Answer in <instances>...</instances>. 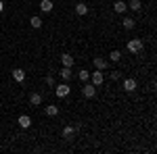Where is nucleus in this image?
Listing matches in <instances>:
<instances>
[{
    "instance_id": "f257e3e1",
    "label": "nucleus",
    "mask_w": 157,
    "mask_h": 154,
    "mask_svg": "<svg viewBox=\"0 0 157 154\" xmlns=\"http://www.w3.org/2000/svg\"><path fill=\"white\" fill-rule=\"evenodd\" d=\"M69 92H71V88H69L67 83H59V85L55 88V96H57V98H67Z\"/></svg>"
},
{
    "instance_id": "f03ea898",
    "label": "nucleus",
    "mask_w": 157,
    "mask_h": 154,
    "mask_svg": "<svg viewBox=\"0 0 157 154\" xmlns=\"http://www.w3.org/2000/svg\"><path fill=\"white\" fill-rule=\"evenodd\" d=\"M140 50H143V40H130V42H128V52L138 54Z\"/></svg>"
},
{
    "instance_id": "7ed1b4c3",
    "label": "nucleus",
    "mask_w": 157,
    "mask_h": 154,
    "mask_svg": "<svg viewBox=\"0 0 157 154\" xmlns=\"http://www.w3.org/2000/svg\"><path fill=\"white\" fill-rule=\"evenodd\" d=\"M88 81L92 83L94 88H98V85H103L105 77H103V73H101V71H94V73H90V79H88Z\"/></svg>"
},
{
    "instance_id": "20e7f679",
    "label": "nucleus",
    "mask_w": 157,
    "mask_h": 154,
    "mask_svg": "<svg viewBox=\"0 0 157 154\" xmlns=\"http://www.w3.org/2000/svg\"><path fill=\"white\" fill-rule=\"evenodd\" d=\"M82 94H84L86 98H94V96H97V88H94L92 83H84V88H82Z\"/></svg>"
},
{
    "instance_id": "39448f33",
    "label": "nucleus",
    "mask_w": 157,
    "mask_h": 154,
    "mask_svg": "<svg viewBox=\"0 0 157 154\" xmlns=\"http://www.w3.org/2000/svg\"><path fill=\"white\" fill-rule=\"evenodd\" d=\"M94 67H97V71H105L109 67L107 59H103V56H94Z\"/></svg>"
},
{
    "instance_id": "423d86ee",
    "label": "nucleus",
    "mask_w": 157,
    "mask_h": 154,
    "mask_svg": "<svg viewBox=\"0 0 157 154\" xmlns=\"http://www.w3.org/2000/svg\"><path fill=\"white\" fill-rule=\"evenodd\" d=\"M61 135H63V140H73V135H75V127H71V125L63 127V131H61Z\"/></svg>"
},
{
    "instance_id": "0eeeda50",
    "label": "nucleus",
    "mask_w": 157,
    "mask_h": 154,
    "mask_svg": "<svg viewBox=\"0 0 157 154\" xmlns=\"http://www.w3.org/2000/svg\"><path fill=\"white\" fill-rule=\"evenodd\" d=\"M44 102V98H42V94H38V92H34V94H29V104L32 106H40Z\"/></svg>"
},
{
    "instance_id": "6e6552de",
    "label": "nucleus",
    "mask_w": 157,
    "mask_h": 154,
    "mask_svg": "<svg viewBox=\"0 0 157 154\" xmlns=\"http://www.w3.org/2000/svg\"><path fill=\"white\" fill-rule=\"evenodd\" d=\"M17 123H19V127H21V129H29V127H32V119L27 117V115H21Z\"/></svg>"
},
{
    "instance_id": "1a4fd4ad",
    "label": "nucleus",
    "mask_w": 157,
    "mask_h": 154,
    "mask_svg": "<svg viewBox=\"0 0 157 154\" xmlns=\"http://www.w3.org/2000/svg\"><path fill=\"white\" fill-rule=\"evenodd\" d=\"M124 90H126V92H134V90H136V79H132V77L124 79Z\"/></svg>"
},
{
    "instance_id": "9d476101",
    "label": "nucleus",
    "mask_w": 157,
    "mask_h": 154,
    "mask_svg": "<svg viewBox=\"0 0 157 154\" xmlns=\"http://www.w3.org/2000/svg\"><path fill=\"white\" fill-rule=\"evenodd\" d=\"M13 79L21 83L25 79V71H23V69H13Z\"/></svg>"
},
{
    "instance_id": "9b49d317",
    "label": "nucleus",
    "mask_w": 157,
    "mask_h": 154,
    "mask_svg": "<svg viewBox=\"0 0 157 154\" xmlns=\"http://www.w3.org/2000/svg\"><path fill=\"white\" fill-rule=\"evenodd\" d=\"M44 113H46L48 117H57V115H59V106H55V104H48V106H44Z\"/></svg>"
},
{
    "instance_id": "f8f14e48",
    "label": "nucleus",
    "mask_w": 157,
    "mask_h": 154,
    "mask_svg": "<svg viewBox=\"0 0 157 154\" xmlns=\"http://www.w3.org/2000/svg\"><path fill=\"white\" fill-rule=\"evenodd\" d=\"M52 6H55V4H52L50 0H42V2H40V11H42V13H50V11H52Z\"/></svg>"
},
{
    "instance_id": "ddd939ff",
    "label": "nucleus",
    "mask_w": 157,
    "mask_h": 154,
    "mask_svg": "<svg viewBox=\"0 0 157 154\" xmlns=\"http://www.w3.org/2000/svg\"><path fill=\"white\" fill-rule=\"evenodd\" d=\"M113 9H115V13H126L128 11V4H126L124 0H117V2L113 4Z\"/></svg>"
},
{
    "instance_id": "4468645a",
    "label": "nucleus",
    "mask_w": 157,
    "mask_h": 154,
    "mask_svg": "<svg viewBox=\"0 0 157 154\" xmlns=\"http://www.w3.org/2000/svg\"><path fill=\"white\" fill-rule=\"evenodd\" d=\"M61 77H63L65 81H69V79L73 77V73H71V67H63V69H61Z\"/></svg>"
},
{
    "instance_id": "2eb2a0df",
    "label": "nucleus",
    "mask_w": 157,
    "mask_h": 154,
    "mask_svg": "<svg viewBox=\"0 0 157 154\" xmlns=\"http://www.w3.org/2000/svg\"><path fill=\"white\" fill-rule=\"evenodd\" d=\"M61 63H63V67H71L73 65V56L71 54H63V56H61Z\"/></svg>"
},
{
    "instance_id": "dca6fc26",
    "label": "nucleus",
    "mask_w": 157,
    "mask_h": 154,
    "mask_svg": "<svg viewBox=\"0 0 157 154\" xmlns=\"http://www.w3.org/2000/svg\"><path fill=\"white\" fill-rule=\"evenodd\" d=\"M121 25H124V29H134L136 21H134V19H130V17H126V19L121 21Z\"/></svg>"
},
{
    "instance_id": "f3484780",
    "label": "nucleus",
    "mask_w": 157,
    "mask_h": 154,
    "mask_svg": "<svg viewBox=\"0 0 157 154\" xmlns=\"http://www.w3.org/2000/svg\"><path fill=\"white\" fill-rule=\"evenodd\" d=\"M29 25H32L34 29H40V27H42V19L36 15V17H32V19H29Z\"/></svg>"
},
{
    "instance_id": "a211bd4d",
    "label": "nucleus",
    "mask_w": 157,
    "mask_h": 154,
    "mask_svg": "<svg viewBox=\"0 0 157 154\" xmlns=\"http://www.w3.org/2000/svg\"><path fill=\"white\" fill-rule=\"evenodd\" d=\"M140 6H143V4H140V0H130V2H128V9H130V11H140Z\"/></svg>"
},
{
    "instance_id": "6ab92c4d",
    "label": "nucleus",
    "mask_w": 157,
    "mask_h": 154,
    "mask_svg": "<svg viewBox=\"0 0 157 154\" xmlns=\"http://www.w3.org/2000/svg\"><path fill=\"white\" fill-rule=\"evenodd\" d=\"M75 13H78V15H80V17H82V15H86V13H88V6H86L84 2H80V4H78V6H75Z\"/></svg>"
},
{
    "instance_id": "aec40b11",
    "label": "nucleus",
    "mask_w": 157,
    "mask_h": 154,
    "mask_svg": "<svg viewBox=\"0 0 157 154\" xmlns=\"http://www.w3.org/2000/svg\"><path fill=\"white\" fill-rule=\"evenodd\" d=\"M120 59H121V52H120V50H113V52H111V60H113V63H117Z\"/></svg>"
},
{
    "instance_id": "412c9836",
    "label": "nucleus",
    "mask_w": 157,
    "mask_h": 154,
    "mask_svg": "<svg viewBox=\"0 0 157 154\" xmlns=\"http://www.w3.org/2000/svg\"><path fill=\"white\" fill-rule=\"evenodd\" d=\"M80 79H82V81H88V79H90V73L86 71V69H82V71H80Z\"/></svg>"
},
{
    "instance_id": "4be33fe9",
    "label": "nucleus",
    "mask_w": 157,
    "mask_h": 154,
    "mask_svg": "<svg viewBox=\"0 0 157 154\" xmlns=\"http://www.w3.org/2000/svg\"><path fill=\"white\" fill-rule=\"evenodd\" d=\"M111 79H121V73L120 71H111Z\"/></svg>"
},
{
    "instance_id": "5701e85b",
    "label": "nucleus",
    "mask_w": 157,
    "mask_h": 154,
    "mask_svg": "<svg viewBox=\"0 0 157 154\" xmlns=\"http://www.w3.org/2000/svg\"><path fill=\"white\" fill-rule=\"evenodd\" d=\"M46 85H50V88H55V79H52V75H48V77H46Z\"/></svg>"
},
{
    "instance_id": "b1692460",
    "label": "nucleus",
    "mask_w": 157,
    "mask_h": 154,
    "mask_svg": "<svg viewBox=\"0 0 157 154\" xmlns=\"http://www.w3.org/2000/svg\"><path fill=\"white\" fill-rule=\"evenodd\" d=\"M4 11V2H2V0H0V13Z\"/></svg>"
}]
</instances>
